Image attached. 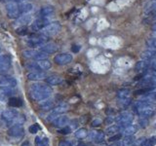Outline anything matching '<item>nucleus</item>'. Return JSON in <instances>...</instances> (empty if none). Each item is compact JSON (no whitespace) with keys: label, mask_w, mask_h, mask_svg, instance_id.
<instances>
[{"label":"nucleus","mask_w":156,"mask_h":146,"mask_svg":"<svg viewBox=\"0 0 156 146\" xmlns=\"http://www.w3.org/2000/svg\"><path fill=\"white\" fill-rule=\"evenodd\" d=\"M151 66H152V68H153L154 70H156V61L151 63Z\"/></svg>","instance_id":"obj_48"},{"label":"nucleus","mask_w":156,"mask_h":146,"mask_svg":"<svg viewBox=\"0 0 156 146\" xmlns=\"http://www.w3.org/2000/svg\"><path fill=\"white\" fill-rule=\"evenodd\" d=\"M60 30H61V23L58 22H53L51 23H49L44 29H42L41 34H43L46 37H51L56 35Z\"/></svg>","instance_id":"obj_4"},{"label":"nucleus","mask_w":156,"mask_h":146,"mask_svg":"<svg viewBox=\"0 0 156 146\" xmlns=\"http://www.w3.org/2000/svg\"><path fill=\"white\" fill-rule=\"evenodd\" d=\"M154 35L156 36V31H154Z\"/></svg>","instance_id":"obj_53"},{"label":"nucleus","mask_w":156,"mask_h":146,"mask_svg":"<svg viewBox=\"0 0 156 146\" xmlns=\"http://www.w3.org/2000/svg\"><path fill=\"white\" fill-rule=\"evenodd\" d=\"M17 86V80L12 76L5 75L0 77V87H6V88H15Z\"/></svg>","instance_id":"obj_11"},{"label":"nucleus","mask_w":156,"mask_h":146,"mask_svg":"<svg viewBox=\"0 0 156 146\" xmlns=\"http://www.w3.org/2000/svg\"><path fill=\"white\" fill-rule=\"evenodd\" d=\"M40 130V127H39L38 124H34V125H31L30 127L28 128V130H29V133L30 134H36L37 131Z\"/></svg>","instance_id":"obj_38"},{"label":"nucleus","mask_w":156,"mask_h":146,"mask_svg":"<svg viewBox=\"0 0 156 146\" xmlns=\"http://www.w3.org/2000/svg\"><path fill=\"white\" fill-rule=\"evenodd\" d=\"M6 11H7V16L10 19H18L21 16V12L19 9V4L16 2H9L6 4Z\"/></svg>","instance_id":"obj_6"},{"label":"nucleus","mask_w":156,"mask_h":146,"mask_svg":"<svg viewBox=\"0 0 156 146\" xmlns=\"http://www.w3.org/2000/svg\"><path fill=\"white\" fill-rule=\"evenodd\" d=\"M141 58L145 61H155L156 60V50H153V49H149V50H146L144 52H143L141 54Z\"/></svg>","instance_id":"obj_23"},{"label":"nucleus","mask_w":156,"mask_h":146,"mask_svg":"<svg viewBox=\"0 0 156 146\" xmlns=\"http://www.w3.org/2000/svg\"><path fill=\"white\" fill-rule=\"evenodd\" d=\"M101 124V121L99 120V119H97V120H94V121H93L92 126H93V127H98V126H100Z\"/></svg>","instance_id":"obj_43"},{"label":"nucleus","mask_w":156,"mask_h":146,"mask_svg":"<svg viewBox=\"0 0 156 146\" xmlns=\"http://www.w3.org/2000/svg\"><path fill=\"white\" fill-rule=\"evenodd\" d=\"M69 120L66 116H58L57 118L53 121V126L55 127V128H63V127H66Z\"/></svg>","instance_id":"obj_18"},{"label":"nucleus","mask_w":156,"mask_h":146,"mask_svg":"<svg viewBox=\"0 0 156 146\" xmlns=\"http://www.w3.org/2000/svg\"><path fill=\"white\" fill-rule=\"evenodd\" d=\"M33 6L31 3H21L19 5V9H20V12L22 14H27L28 12H30L32 10Z\"/></svg>","instance_id":"obj_27"},{"label":"nucleus","mask_w":156,"mask_h":146,"mask_svg":"<svg viewBox=\"0 0 156 146\" xmlns=\"http://www.w3.org/2000/svg\"><path fill=\"white\" fill-rule=\"evenodd\" d=\"M119 130H121V129L117 125L111 126V127H109V128L106 130V134H116V133H118Z\"/></svg>","instance_id":"obj_36"},{"label":"nucleus","mask_w":156,"mask_h":146,"mask_svg":"<svg viewBox=\"0 0 156 146\" xmlns=\"http://www.w3.org/2000/svg\"><path fill=\"white\" fill-rule=\"evenodd\" d=\"M13 94L12 89L6 87H0V101H7Z\"/></svg>","instance_id":"obj_19"},{"label":"nucleus","mask_w":156,"mask_h":146,"mask_svg":"<svg viewBox=\"0 0 156 146\" xmlns=\"http://www.w3.org/2000/svg\"><path fill=\"white\" fill-rule=\"evenodd\" d=\"M52 88L48 86L47 83L46 84H44V83H34L29 89V94H30L32 99L37 101L47 99L52 95Z\"/></svg>","instance_id":"obj_1"},{"label":"nucleus","mask_w":156,"mask_h":146,"mask_svg":"<svg viewBox=\"0 0 156 146\" xmlns=\"http://www.w3.org/2000/svg\"><path fill=\"white\" fill-rule=\"evenodd\" d=\"M17 33L20 34V35H26V34H27V28L26 26H21V27H19L17 29Z\"/></svg>","instance_id":"obj_39"},{"label":"nucleus","mask_w":156,"mask_h":146,"mask_svg":"<svg viewBox=\"0 0 156 146\" xmlns=\"http://www.w3.org/2000/svg\"><path fill=\"white\" fill-rule=\"evenodd\" d=\"M58 146H72L69 142H67V141H62V142H60Z\"/></svg>","instance_id":"obj_45"},{"label":"nucleus","mask_w":156,"mask_h":146,"mask_svg":"<svg viewBox=\"0 0 156 146\" xmlns=\"http://www.w3.org/2000/svg\"><path fill=\"white\" fill-rule=\"evenodd\" d=\"M78 127V122L75 121V120H73L71 121V126H70V129H76Z\"/></svg>","instance_id":"obj_44"},{"label":"nucleus","mask_w":156,"mask_h":146,"mask_svg":"<svg viewBox=\"0 0 156 146\" xmlns=\"http://www.w3.org/2000/svg\"><path fill=\"white\" fill-rule=\"evenodd\" d=\"M66 111H67V106L62 104V105H58V106L55 107V108H53L52 112H53V113L57 114V115H61V114L65 113V112H66Z\"/></svg>","instance_id":"obj_33"},{"label":"nucleus","mask_w":156,"mask_h":146,"mask_svg":"<svg viewBox=\"0 0 156 146\" xmlns=\"http://www.w3.org/2000/svg\"><path fill=\"white\" fill-rule=\"evenodd\" d=\"M54 12H55V8L53 6H50V5H46V6H43L40 9L39 15H40L42 18H45V17L51 16L52 14H54Z\"/></svg>","instance_id":"obj_25"},{"label":"nucleus","mask_w":156,"mask_h":146,"mask_svg":"<svg viewBox=\"0 0 156 146\" xmlns=\"http://www.w3.org/2000/svg\"><path fill=\"white\" fill-rule=\"evenodd\" d=\"M55 61L58 65H66L72 61V55L68 53H61L54 57Z\"/></svg>","instance_id":"obj_7"},{"label":"nucleus","mask_w":156,"mask_h":146,"mask_svg":"<svg viewBox=\"0 0 156 146\" xmlns=\"http://www.w3.org/2000/svg\"><path fill=\"white\" fill-rule=\"evenodd\" d=\"M24 121H26V119H24V117L23 115L22 116L18 115L14 120H12L11 122H8V126L11 127V126H14V125H23V123Z\"/></svg>","instance_id":"obj_31"},{"label":"nucleus","mask_w":156,"mask_h":146,"mask_svg":"<svg viewBox=\"0 0 156 146\" xmlns=\"http://www.w3.org/2000/svg\"><path fill=\"white\" fill-rule=\"evenodd\" d=\"M58 133L60 134H69L71 133V129H70V127H63V128H61L60 130H58Z\"/></svg>","instance_id":"obj_37"},{"label":"nucleus","mask_w":156,"mask_h":146,"mask_svg":"<svg viewBox=\"0 0 156 146\" xmlns=\"http://www.w3.org/2000/svg\"><path fill=\"white\" fill-rule=\"evenodd\" d=\"M156 144V136H150L149 138H146L144 140V142L143 144V146H154Z\"/></svg>","instance_id":"obj_34"},{"label":"nucleus","mask_w":156,"mask_h":146,"mask_svg":"<svg viewBox=\"0 0 156 146\" xmlns=\"http://www.w3.org/2000/svg\"><path fill=\"white\" fill-rule=\"evenodd\" d=\"M32 19V16L31 15H27V14H23L22 16H20L18 19H16V23L19 24V26H27V23H29Z\"/></svg>","instance_id":"obj_21"},{"label":"nucleus","mask_w":156,"mask_h":146,"mask_svg":"<svg viewBox=\"0 0 156 146\" xmlns=\"http://www.w3.org/2000/svg\"><path fill=\"white\" fill-rule=\"evenodd\" d=\"M40 109L43 111H48V110H52L54 108V101L53 100H47L44 99L40 104H39Z\"/></svg>","instance_id":"obj_26"},{"label":"nucleus","mask_w":156,"mask_h":146,"mask_svg":"<svg viewBox=\"0 0 156 146\" xmlns=\"http://www.w3.org/2000/svg\"><path fill=\"white\" fill-rule=\"evenodd\" d=\"M110 146H122V142H121V141H115V142L114 143H112Z\"/></svg>","instance_id":"obj_46"},{"label":"nucleus","mask_w":156,"mask_h":146,"mask_svg":"<svg viewBox=\"0 0 156 146\" xmlns=\"http://www.w3.org/2000/svg\"><path fill=\"white\" fill-rule=\"evenodd\" d=\"M138 126L136 125H129L125 127V128H123L121 130V134L124 135V136H130V135H134L136 130H138Z\"/></svg>","instance_id":"obj_20"},{"label":"nucleus","mask_w":156,"mask_h":146,"mask_svg":"<svg viewBox=\"0 0 156 146\" xmlns=\"http://www.w3.org/2000/svg\"><path fill=\"white\" fill-rule=\"evenodd\" d=\"M152 30L153 31H156V22L153 23V26H152Z\"/></svg>","instance_id":"obj_51"},{"label":"nucleus","mask_w":156,"mask_h":146,"mask_svg":"<svg viewBox=\"0 0 156 146\" xmlns=\"http://www.w3.org/2000/svg\"><path fill=\"white\" fill-rule=\"evenodd\" d=\"M148 99V100H156V91H152L147 94L146 96V99Z\"/></svg>","instance_id":"obj_40"},{"label":"nucleus","mask_w":156,"mask_h":146,"mask_svg":"<svg viewBox=\"0 0 156 146\" xmlns=\"http://www.w3.org/2000/svg\"><path fill=\"white\" fill-rule=\"evenodd\" d=\"M13 2H16V3H23L24 0H12Z\"/></svg>","instance_id":"obj_49"},{"label":"nucleus","mask_w":156,"mask_h":146,"mask_svg":"<svg viewBox=\"0 0 156 146\" xmlns=\"http://www.w3.org/2000/svg\"><path fill=\"white\" fill-rule=\"evenodd\" d=\"M71 51L73 53H78L80 51V46H78V45H73L72 48H71Z\"/></svg>","instance_id":"obj_42"},{"label":"nucleus","mask_w":156,"mask_h":146,"mask_svg":"<svg viewBox=\"0 0 156 146\" xmlns=\"http://www.w3.org/2000/svg\"><path fill=\"white\" fill-rule=\"evenodd\" d=\"M27 79L30 81H40L43 79H46L47 74L44 71H32L27 75Z\"/></svg>","instance_id":"obj_15"},{"label":"nucleus","mask_w":156,"mask_h":146,"mask_svg":"<svg viewBox=\"0 0 156 146\" xmlns=\"http://www.w3.org/2000/svg\"><path fill=\"white\" fill-rule=\"evenodd\" d=\"M145 13L147 15H150V16L156 15V0H153V1L149 4L147 9L145 10Z\"/></svg>","instance_id":"obj_30"},{"label":"nucleus","mask_w":156,"mask_h":146,"mask_svg":"<svg viewBox=\"0 0 156 146\" xmlns=\"http://www.w3.org/2000/svg\"><path fill=\"white\" fill-rule=\"evenodd\" d=\"M151 63L149 61H145V60H141L138 61V63L136 64V71H146L151 65Z\"/></svg>","instance_id":"obj_24"},{"label":"nucleus","mask_w":156,"mask_h":146,"mask_svg":"<svg viewBox=\"0 0 156 146\" xmlns=\"http://www.w3.org/2000/svg\"><path fill=\"white\" fill-rule=\"evenodd\" d=\"M100 146H107V145H105V144H102V145H100Z\"/></svg>","instance_id":"obj_52"},{"label":"nucleus","mask_w":156,"mask_h":146,"mask_svg":"<svg viewBox=\"0 0 156 146\" xmlns=\"http://www.w3.org/2000/svg\"><path fill=\"white\" fill-rule=\"evenodd\" d=\"M117 96L121 102L126 105L130 103V90L129 89H121L117 92Z\"/></svg>","instance_id":"obj_14"},{"label":"nucleus","mask_w":156,"mask_h":146,"mask_svg":"<svg viewBox=\"0 0 156 146\" xmlns=\"http://www.w3.org/2000/svg\"><path fill=\"white\" fill-rule=\"evenodd\" d=\"M47 41H48V37L44 36L43 34H41V35H39V36L29 38L27 43L30 47H40L43 45V44L47 43Z\"/></svg>","instance_id":"obj_10"},{"label":"nucleus","mask_w":156,"mask_h":146,"mask_svg":"<svg viewBox=\"0 0 156 146\" xmlns=\"http://www.w3.org/2000/svg\"><path fill=\"white\" fill-rule=\"evenodd\" d=\"M78 146H94L92 143H80Z\"/></svg>","instance_id":"obj_47"},{"label":"nucleus","mask_w":156,"mask_h":146,"mask_svg":"<svg viewBox=\"0 0 156 146\" xmlns=\"http://www.w3.org/2000/svg\"><path fill=\"white\" fill-rule=\"evenodd\" d=\"M88 135V130L85 129V128H82V129H79L75 131V137L78 138V139H83L85 138L86 136Z\"/></svg>","instance_id":"obj_32"},{"label":"nucleus","mask_w":156,"mask_h":146,"mask_svg":"<svg viewBox=\"0 0 156 146\" xmlns=\"http://www.w3.org/2000/svg\"><path fill=\"white\" fill-rule=\"evenodd\" d=\"M39 49H40V51L46 53V54H54L58 50V47L57 44L50 42V43L43 44L42 46L39 47Z\"/></svg>","instance_id":"obj_13"},{"label":"nucleus","mask_w":156,"mask_h":146,"mask_svg":"<svg viewBox=\"0 0 156 146\" xmlns=\"http://www.w3.org/2000/svg\"><path fill=\"white\" fill-rule=\"evenodd\" d=\"M8 134L13 138H21L24 134V130L22 125H14L8 130Z\"/></svg>","instance_id":"obj_8"},{"label":"nucleus","mask_w":156,"mask_h":146,"mask_svg":"<svg viewBox=\"0 0 156 146\" xmlns=\"http://www.w3.org/2000/svg\"><path fill=\"white\" fill-rule=\"evenodd\" d=\"M45 81L47 84L50 86H57L61 84L62 82V77L58 75H51V76H47Z\"/></svg>","instance_id":"obj_22"},{"label":"nucleus","mask_w":156,"mask_h":146,"mask_svg":"<svg viewBox=\"0 0 156 146\" xmlns=\"http://www.w3.org/2000/svg\"><path fill=\"white\" fill-rule=\"evenodd\" d=\"M27 67L28 69L34 70V71H44V70L50 69L51 62L49 61L47 58H45V60H39V61L30 62L29 64H27Z\"/></svg>","instance_id":"obj_3"},{"label":"nucleus","mask_w":156,"mask_h":146,"mask_svg":"<svg viewBox=\"0 0 156 146\" xmlns=\"http://www.w3.org/2000/svg\"><path fill=\"white\" fill-rule=\"evenodd\" d=\"M50 23L49 21L45 18H39L36 19L35 21H33V23H31V29L33 31H41L42 29L45 28L48 24Z\"/></svg>","instance_id":"obj_9"},{"label":"nucleus","mask_w":156,"mask_h":146,"mask_svg":"<svg viewBox=\"0 0 156 146\" xmlns=\"http://www.w3.org/2000/svg\"><path fill=\"white\" fill-rule=\"evenodd\" d=\"M146 45H147L150 49H153V50H156V37L150 38L146 41Z\"/></svg>","instance_id":"obj_35"},{"label":"nucleus","mask_w":156,"mask_h":146,"mask_svg":"<svg viewBox=\"0 0 156 146\" xmlns=\"http://www.w3.org/2000/svg\"><path fill=\"white\" fill-rule=\"evenodd\" d=\"M49 139L47 137H41V136H36L35 137V145L36 146H49Z\"/></svg>","instance_id":"obj_29"},{"label":"nucleus","mask_w":156,"mask_h":146,"mask_svg":"<svg viewBox=\"0 0 156 146\" xmlns=\"http://www.w3.org/2000/svg\"><path fill=\"white\" fill-rule=\"evenodd\" d=\"M23 104L22 99H19V97L16 96H11L10 99H8V105L11 106V107H21Z\"/></svg>","instance_id":"obj_28"},{"label":"nucleus","mask_w":156,"mask_h":146,"mask_svg":"<svg viewBox=\"0 0 156 146\" xmlns=\"http://www.w3.org/2000/svg\"><path fill=\"white\" fill-rule=\"evenodd\" d=\"M133 121H134V116L131 112H128V111L121 112V113L115 118L116 125L118 126L121 130L125 128V127L131 125L133 123Z\"/></svg>","instance_id":"obj_2"},{"label":"nucleus","mask_w":156,"mask_h":146,"mask_svg":"<svg viewBox=\"0 0 156 146\" xmlns=\"http://www.w3.org/2000/svg\"><path fill=\"white\" fill-rule=\"evenodd\" d=\"M19 115L18 111L15 109H9V110H5L2 112V119L5 120L8 123V122H11L12 120H14L16 117Z\"/></svg>","instance_id":"obj_17"},{"label":"nucleus","mask_w":156,"mask_h":146,"mask_svg":"<svg viewBox=\"0 0 156 146\" xmlns=\"http://www.w3.org/2000/svg\"><path fill=\"white\" fill-rule=\"evenodd\" d=\"M11 67V57L7 55L0 56V74L5 73Z\"/></svg>","instance_id":"obj_12"},{"label":"nucleus","mask_w":156,"mask_h":146,"mask_svg":"<svg viewBox=\"0 0 156 146\" xmlns=\"http://www.w3.org/2000/svg\"><path fill=\"white\" fill-rule=\"evenodd\" d=\"M122 137V134H114L113 136H111V137H109V141H111V142H115V141H118L120 140V138Z\"/></svg>","instance_id":"obj_41"},{"label":"nucleus","mask_w":156,"mask_h":146,"mask_svg":"<svg viewBox=\"0 0 156 146\" xmlns=\"http://www.w3.org/2000/svg\"><path fill=\"white\" fill-rule=\"evenodd\" d=\"M154 127H155V129H156V123H155V125H154Z\"/></svg>","instance_id":"obj_54"},{"label":"nucleus","mask_w":156,"mask_h":146,"mask_svg":"<svg viewBox=\"0 0 156 146\" xmlns=\"http://www.w3.org/2000/svg\"><path fill=\"white\" fill-rule=\"evenodd\" d=\"M22 146H30V144H29L28 141H26V142H23V143L22 144Z\"/></svg>","instance_id":"obj_50"},{"label":"nucleus","mask_w":156,"mask_h":146,"mask_svg":"<svg viewBox=\"0 0 156 146\" xmlns=\"http://www.w3.org/2000/svg\"><path fill=\"white\" fill-rule=\"evenodd\" d=\"M23 55L27 58H32V60L39 61V60H45L47 58L48 55L42 51H36V50H24L23 52Z\"/></svg>","instance_id":"obj_5"},{"label":"nucleus","mask_w":156,"mask_h":146,"mask_svg":"<svg viewBox=\"0 0 156 146\" xmlns=\"http://www.w3.org/2000/svg\"><path fill=\"white\" fill-rule=\"evenodd\" d=\"M89 137L97 143H101L105 140V133L101 130H92L89 134Z\"/></svg>","instance_id":"obj_16"}]
</instances>
